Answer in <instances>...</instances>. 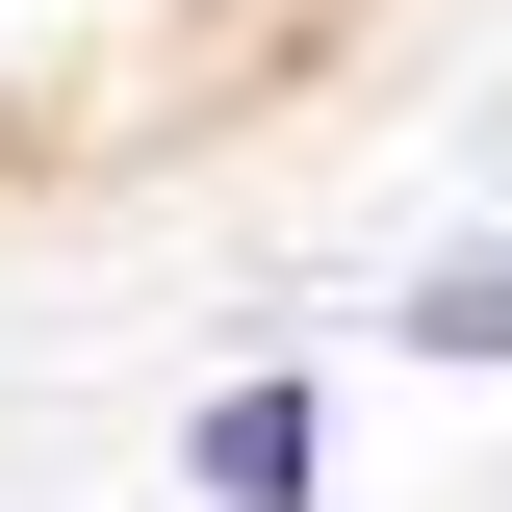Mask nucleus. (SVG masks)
<instances>
[{
	"label": "nucleus",
	"mask_w": 512,
	"mask_h": 512,
	"mask_svg": "<svg viewBox=\"0 0 512 512\" xmlns=\"http://www.w3.org/2000/svg\"><path fill=\"white\" fill-rule=\"evenodd\" d=\"M180 461H205V512H308V487H333V410H308V384H205Z\"/></svg>",
	"instance_id": "1"
},
{
	"label": "nucleus",
	"mask_w": 512,
	"mask_h": 512,
	"mask_svg": "<svg viewBox=\"0 0 512 512\" xmlns=\"http://www.w3.org/2000/svg\"><path fill=\"white\" fill-rule=\"evenodd\" d=\"M384 359H436V384H512V231L410 256V282H384Z\"/></svg>",
	"instance_id": "2"
}]
</instances>
